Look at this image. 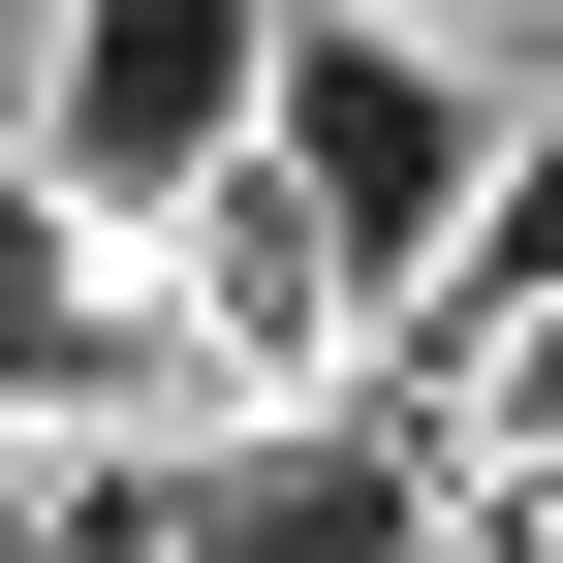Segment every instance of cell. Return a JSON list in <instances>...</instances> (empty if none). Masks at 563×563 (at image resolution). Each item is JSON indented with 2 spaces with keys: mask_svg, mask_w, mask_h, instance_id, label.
<instances>
[{
  "mask_svg": "<svg viewBox=\"0 0 563 563\" xmlns=\"http://www.w3.org/2000/svg\"><path fill=\"white\" fill-rule=\"evenodd\" d=\"M188 344L125 313V220H63L32 157H0V439H32V407H157Z\"/></svg>",
  "mask_w": 563,
  "mask_h": 563,
  "instance_id": "obj_5",
  "label": "cell"
},
{
  "mask_svg": "<svg viewBox=\"0 0 563 563\" xmlns=\"http://www.w3.org/2000/svg\"><path fill=\"white\" fill-rule=\"evenodd\" d=\"M407 32H501V0H407Z\"/></svg>",
  "mask_w": 563,
  "mask_h": 563,
  "instance_id": "obj_9",
  "label": "cell"
},
{
  "mask_svg": "<svg viewBox=\"0 0 563 563\" xmlns=\"http://www.w3.org/2000/svg\"><path fill=\"white\" fill-rule=\"evenodd\" d=\"M251 157L313 188V251L376 282V313H439L470 188H501V95H470V32H407V0H282V95H251Z\"/></svg>",
  "mask_w": 563,
  "mask_h": 563,
  "instance_id": "obj_1",
  "label": "cell"
},
{
  "mask_svg": "<svg viewBox=\"0 0 563 563\" xmlns=\"http://www.w3.org/2000/svg\"><path fill=\"white\" fill-rule=\"evenodd\" d=\"M532 282H563V95H501V188H470V251H439V313H376V344L439 376V344H470V313H532Z\"/></svg>",
  "mask_w": 563,
  "mask_h": 563,
  "instance_id": "obj_6",
  "label": "cell"
},
{
  "mask_svg": "<svg viewBox=\"0 0 563 563\" xmlns=\"http://www.w3.org/2000/svg\"><path fill=\"white\" fill-rule=\"evenodd\" d=\"M0 157H32V0H0Z\"/></svg>",
  "mask_w": 563,
  "mask_h": 563,
  "instance_id": "obj_7",
  "label": "cell"
},
{
  "mask_svg": "<svg viewBox=\"0 0 563 563\" xmlns=\"http://www.w3.org/2000/svg\"><path fill=\"white\" fill-rule=\"evenodd\" d=\"M157 563H470V470L407 407H220L188 501H157Z\"/></svg>",
  "mask_w": 563,
  "mask_h": 563,
  "instance_id": "obj_3",
  "label": "cell"
},
{
  "mask_svg": "<svg viewBox=\"0 0 563 563\" xmlns=\"http://www.w3.org/2000/svg\"><path fill=\"white\" fill-rule=\"evenodd\" d=\"M0 563H63V501H32V470H0Z\"/></svg>",
  "mask_w": 563,
  "mask_h": 563,
  "instance_id": "obj_8",
  "label": "cell"
},
{
  "mask_svg": "<svg viewBox=\"0 0 563 563\" xmlns=\"http://www.w3.org/2000/svg\"><path fill=\"white\" fill-rule=\"evenodd\" d=\"M157 344H188L220 407H344V344H376V282L313 251V188H282V157H220V188L157 220Z\"/></svg>",
  "mask_w": 563,
  "mask_h": 563,
  "instance_id": "obj_4",
  "label": "cell"
},
{
  "mask_svg": "<svg viewBox=\"0 0 563 563\" xmlns=\"http://www.w3.org/2000/svg\"><path fill=\"white\" fill-rule=\"evenodd\" d=\"M251 95H282V0H32V188L125 251L251 157Z\"/></svg>",
  "mask_w": 563,
  "mask_h": 563,
  "instance_id": "obj_2",
  "label": "cell"
}]
</instances>
